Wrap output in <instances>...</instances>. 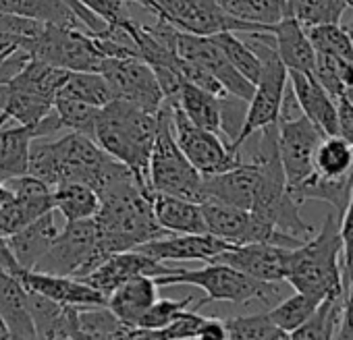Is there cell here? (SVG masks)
Listing matches in <instances>:
<instances>
[{
	"mask_svg": "<svg viewBox=\"0 0 353 340\" xmlns=\"http://www.w3.org/2000/svg\"><path fill=\"white\" fill-rule=\"evenodd\" d=\"M158 133V112L114 98L100 110L94 139L98 145L150 181V156Z\"/></svg>",
	"mask_w": 353,
	"mask_h": 340,
	"instance_id": "1",
	"label": "cell"
},
{
	"mask_svg": "<svg viewBox=\"0 0 353 340\" xmlns=\"http://www.w3.org/2000/svg\"><path fill=\"white\" fill-rule=\"evenodd\" d=\"M285 282L291 284L293 290L316 295L320 299L345 293L341 214L336 210L326 214L318 233L291 249Z\"/></svg>",
	"mask_w": 353,
	"mask_h": 340,
	"instance_id": "2",
	"label": "cell"
},
{
	"mask_svg": "<svg viewBox=\"0 0 353 340\" xmlns=\"http://www.w3.org/2000/svg\"><path fill=\"white\" fill-rule=\"evenodd\" d=\"M158 286H176V284H190L198 286L206 293L204 299L194 305L196 309L212 303V301H223V303H233V305H245L250 301H262L266 305H276L279 297V284L283 282H262L245 272L219 264V262H208L206 268L202 270H168L166 274H160L154 278Z\"/></svg>",
	"mask_w": 353,
	"mask_h": 340,
	"instance_id": "3",
	"label": "cell"
},
{
	"mask_svg": "<svg viewBox=\"0 0 353 340\" xmlns=\"http://www.w3.org/2000/svg\"><path fill=\"white\" fill-rule=\"evenodd\" d=\"M150 185L154 191L204 202V175L190 162L176 143L172 129V106L166 100L158 110V133L150 156Z\"/></svg>",
	"mask_w": 353,
	"mask_h": 340,
	"instance_id": "4",
	"label": "cell"
},
{
	"mask_svg": "<svg viewBox=\"0 0 353 340\" xmlns=\"http://www.w3.org/2000/svg\"><path fill=\"white\" fill-rule=\"evenodd\" d=\"M250 36H252V40H250L252 48L256 50V54L262 61V75H260L254 96L248 104L243 129L233 143V147H237V149H241V145L248 143L264 127L279 123L285 89L289 85V69L281 61V56L274 48V40L270 44L266 32H254Z\"/></svg>",
	"mask_w": 353,
	"mask_h": 340,
	"instance_id": "5",
	"label": "cell"
},
{
	"mask_svg": "<svg viewBox=\"0 0 353 340\" xmlns=\"http://www.w3.org/2000/svg\"><path fill=\"white\" fill-rule=\"evenodd\" d=\"M104 259L100 249V226L96 218L65 222L46 255L36 266L38 272L83 278Z\"/></svg>",
	"mask_w": 353,
	"mask_h": 340,
	"instance_id": "6",
	"label": "cell"
},
{
	"mask_svg": "<svg viewBox=\"0 0 353 340\" xmlns=\"http://www.w3.org/2000/svg\"><path fill=\"white\" fill-rule=\"evenodd\" d=\"M32 59L67 71H98L104 54L96 36L83 28L44 25V30L23 46Z\"/></svg>",
	"mask_w": 353,
	"mask_h": 340,
	"instance_id": "7",
	"label": "cell"
},
{
	"mask_svg": "<svg viewBox=\"0 0 353 340\" xmlns=\"http://www.w3.org/2000/svg\"><path fill=\"white\" fill-rule=\"evenodd\" d=\"M145 11L154 17L168 21L181 32L198 34V36H214L221 32H266L268 28L245 23L231 17L219 0H145Z\"/></svg>",
	"mask_w": 353,
	"mask_h": 340,
	"instance_id": "8",
	"label": "cell"
},
{
	"mask_svg": "<svg viewBox=\"0 0 353 340\" xmlns=\"http://www.w3.org/2000/svg\"><path fill=\"white\" fill-rule=\"evenodd\" d=\"M170 106L176 143H179L183 153L204 177L225 173V170H231L243 162L241 149L233 147V143L225 135L202 129L196 123H192L176 102H170Z\"/></svg>",
	"mask_w": 353,
	"mask_h": 340,
	"instance_id": "9",
	"label": "cell"
},
{
	"mask_svg": "<svg viewBox=\"0 0 353 340\" xmlns=\"http://www.w3.org/2000/svg\"><path fill=\"white\" fill-rule=\"evenodd\" d=\"M100 73L106 77L114 98L119 100L133 102L150 112H158L166 102L156 73L139 54L106 56Z\"/></svg>",
	"mask_w": 353,
	"mask_h": 340,
	"instance_id": "10",
	"label": "cell"
},
{
	"mask_svg": "<svg viewBox=\"0 0 353 340\" xmlns=\"http://www.w3.org/2000/svg\"><path fill=\"white\" fill-rule=\"evenodd\" d=\"M326 135L305 114L279 120V151L289 187H297L314 175V158Z\"/></svg>",
	"mask_w": 353,
	"mask_h": 340,
	"instance_id": "11",
	"label": "cell"
},
{
	"mask_svg": "<svg viewBox=\"0 0 353 340\" xmlns=\"http://www.w3.org/2000/svg\"><path fill=\"white\" fill-rule=\"evenodd\" d=\"M176 52H179V56L208 69L231 96L248 102L252 100L256 83H252L245 75H241L233 67V63L227 59V54L221 50V46L214 42L212 36H198L179 30V36H176Z\"/></svg>",
	"mask_w": 353,
	"mask_h": 340,
	"instance_id": "12",
	"label": "cell"
},
{
	"mask_svg": "<svg viewBox=\"0 0 353 340\" xmlns=\"http://www.w3.org/2000/svg\"><path fill=\"white\" fill-rule=\"evenodd\" d=\"M289 247L272 243H241L233 245L212 262L233 266L262 282H285L289 270Z\"/></svg>",
	"mask_w": 353,
	"mask_h": 340,
	"instance_id": "13",
	"label": "cell"
},
{
	"mask_svg": "<svg viewBox=\"0 0 353 340\" xmlns=\"http://www.w3.org/2000/svg\"><path fill=\"white\" fill-rule=\"evenodd\" d=\"M233 247V243L212 233H185V235H164L148 241L135 249L148 253L158 262H212L216 255Z\"/></svg>",
	"mask_w": 353,
	"mask_h": 340,
	"instance_id": "14",
	"label": "cell"
},
{
	"mask_svg": "<svg viewBox=\"0 0 353 340\" xmlns=\"http://www.w3.org/2000/svg\"><path fill=\"white\" fill-rule=\"evenodd\" d=\"M15 276L26 284L28 290L40 293L63 305H73L77 309L108 305L106 295H102L92 284L75 276L48 274V272H38V270H19Z\"/></svg>",
	"mask_w": 353,
	"mask_h": 340,
	"instance_id": "15",
	"label": "cell"
},
{
	"mask_svg": "<svg viewBox=\"0 0 353 340\" xmlns=\"http://www.w3.org/2000/svg\"><path fill=\"white\" fill-rule=\"evenodd\" d=\"M168 270L170 268H166L162 262L150 257L148 253H143L139 249H127V251L112 253L108 259H104L94 272H90L81 280L92 284L102 295L110 297L121 284H125L127 280H131L135 276L148 274V276L156 278L160 274H166Z\"/></svg>",
	"mask_w": 353,
	"mask_h": 340,
	"instance_id": "16",
	"label": "cell"
},
{
	"mask_svg": "<svg viewBox=\"0 0 353 340\" xmlns=\"http://www.w3.org/2000/svg\"><path fill=\"white\" fill-rule=\"evenodd\" d=\"M258 183H260V170L258 164L241 162L239 166L225 170V173L204 177V195L212 202H223L229 206H237L243 210H252L258 195Z\"/></svg>",
	"mask_w": 353,
	"mask_h": 340,
	"instance_id": "17",
	"label": "cell"
},
{
	"mask_svg": "<svg viewBox=\"0 0 353 340\" xmlns=\"http://www.w3.org/2000/svg\"><path fill=\"white\" fill-rule=\"evenodd\" d=\"M289 83L301 104L303 114L322 129L324 135H339V100H334L316 75L289 71Z\"/></svg>",
	"mask_w": 353,
	"mask_h": 340,
	"instance_id": "18",
	"label": "cell"
},
{
	"mask_svg": "<svg viewBox=\"0 0 353 340\" xmlns=\"http://www.w3.org/2000/svg\"><path fill=\"white\" fill-rule=\"evenodd\" d=\"M270 38L274 40V48L281 61L289 71L316 73V48L307 36V30L289 13L279 23L268 28Z\"/></svg>",
	"mask_w": 353,
	"mask_h": 340,
	"instance_id": "19",
	"label": "cell"
},
{
	"mask_svg": "<svg viewBox=\"0 0 353 340\" xmlns=\"http://www.w3.org/2000/svg\"><path fill=\"white\" fill-rule=\"evenodd\" d=\"M30 311L38 338H85L79 319L81 309L73 305H63L54 299L30 290Z\"/></svg>",
	"mask_w": 353,
	"mask_h": 340,
	"instance_id": "20",
	"label": "cell"
},
{
	"mask_svg": "<svg viewBox=\"0 0 353 340\" xmlns=\"http://www.w3.org/2000/svg\"><path fill=\"white\" fill-rule=\"evenodd\" d=\"M57 216H59V212L50 210L7 239L9 249H11L13 257L17 259V264L21 266V270H36L40 259L46 255V251L54 243L57 235L63 229V226H59Z\"/></svg>",
	"mask_w": 353,
	"mask_h": 340,
	"instance_id": "21",
	"label": "cell"
},
{
	"mask_svg": "<svg viewBox=\"0 0 353 340\" xmlns=\"http://www.w3.org/2000/svg\"><path fill=\"white\" fill-rule=\"evenodd\" d=\"M152 206H154V216L158 224L168 233H176V235L208 233L204 208L200 202L154 191Z\"/></svg>",
	"mask_w": 353,
	"mask_h": 340,
	"instance_id": "22",
	"label": "cell"
},
{
	"mask_svg": "<svg viewBox=\"0 0 353 340\" xmlns=\"http://www.w3.org/2000/svg\"><path fill=\"white\" fill-rule=\"evenodd\" d=\"M158 282L154 276L141 274L125 284H121L110 297L108 307L114 311V315L129 328H135L141 315L158 301Z\"/></svg>",
	"mask_w": 353,
	"mask_h": 340,
	"instance_id": "23",
	"label": "cell"
},
{
	"mask_svg": "<svg viewBox=\"0 0 353 340\" xmlns=\"http://www.w3.org/2000/svg\"><path fill=\"white\" fill-rule=\"evenodd\" d=\"M38 139L36 129L30 125H3L0 127V179L9 181L30 173L32 143Z\"/></svg>",
	"mask_w": 353,
	"mask_h": 340,
	"instance_id": "24",
	"label": "cell"
},
{
	"mask_svg": "<svg viewBox=\"0 0 353 340\" xmlns=\"http://www.w3.org/2000/svg\"><path fill=\"white\" fill-rule=\"evenodd\" d=\"M225 98L227 96H216L212 92H206L194 83L183 81L179 98L174 102L183 108L188 118L196 123L202 129L216 131L223 135V123H225Z\"/></svg>",
	"mask_w": 353,
	"mask_h": 340,
	"instance_id": "25",
	"label": "cell"
},
{
	"mask_svg": "<svg viewBox=\"0 0 353 340\" xmlns=\"http://www.w3.org/2000/svg\"><path fill=\"white\" fill-rule=\"evenodd\" d=\"M0 9L48 25L88 30L67 0H0Z\"/></svg>",
	"mask_w": 353,
	"mask_h": 340,
	"instance_id": "26",
	"label": "cell"
},
{
	"mask_svg": "<svg viewBox=\"0 0 353 340\" xmlns=\"http://www.w3.org/2000/svg\"><path fill=\"white\" fill-rule=\"evenodd\" d=\"M54 210L63 216L65 222L96 218L100 210V195L94 187L85 183H61L52 189Z\"/></svg>",
	"mask_w": 353,
	"mask_h": 340,
	"instance_id": "27",
	"label": "cell"
},
{
	"mask_svg": "<svg viewBox=\"0 0 353 340\" xmlns=\"http://www.w3.org/2000/svg\"><path fill=\"white\" fill-rule=\"evenodd\" d=\"M314 173L324 179H353V143L343 135H326L314 158Z\"/></svg>",
	"mask_w": 353,
	"mask_h": 340,
	"instance_id": "28",
	"label": "cell"
},
{
	"mask_svg": "<svg viewBox=\"0 0 353 340\" xmlns=\"http://www.w3.org/2000/svg\"><path fill=\"white\" fill-rule=\"evenodd\" d=\"M343 311H345V293L324 297L320 301L318 309L314 311V315L301 328H297L291 334V338H303V340H312V338H320V340L336 338L339 336L341 321H343Z\"/></svg>",
	"mask_w": 353,
	"mask_h": 340,
	"instance_id": "29",
	"label": "cell"
},
{
	"mask_svg": "<svg viewBox=\"0 0 353 340\" xmlns=\"http://www.w3.org/2000/svg\"><path fill=\"white\" fill-rule=\"evenodd\" d=\"M50 210H54L52 193L38 198H13L0 210V237L9 239Z\"/></svg>",
	"mask_w": 353,
	"mask_h": 340,
	"instance_id": "30",
	"label": "cell"
},
{
	"mask_svg": "<svg viewBox=\"0 0 353 340\" xmlns=\"http://www.w3.org/2000/svg\"><path fill=\"white\" fill-rule=\"evenodd\" d=\"M59 98L85 102L92 106H106L114 100V94L106 77L98 71H71L59 92Z\"/></svg>",
	"mask_w": 353,
	"mask_h": 340,
	"instance_id": "31",
	"label": "cell"
},
{
	"mask_svg": "<svg viewBox=\"0 0 353 340\" xmlns=\"http://www.w3.org/2000/svg\"><path fill=\"white\" fill-rule=\"evenodd\" d=\"M221 7L235 19L270 28L291 13L289 0H219Z\"/></svg>",
	"mask_w": 353,
	"mask_h": 340,
	"instance_id": "32",
	"label": "cell"
},
{
	"mask_svg": "<svg viewBox=\"0 0 353 340\" xmlns=\"http://www.w3.org/2000/svg\"><path fill=\"white\" fill-rule=\"evenodd\" d=\"M316 79L334 98H351L353 94V61L316 52Z\"/></svg>",
	"mask_w": 353,
	"mask_h": 340,
	"instance_id": "33",
	"label": "cell"
},
{
	"mask_svg": "<svg viewBox=\"0 0 353 340\" xmlns=\"http://www.w3.org/2000/svg\"><path fill=\"white\" fill-rule=\"evenodd\" d=\"M320 301L322 299L316 297V295H307V293L295 290L291 297H287V299L279 301L276 305H272L268 309V313L274 319V323L279 328H283L291 336L297 328H301L314 315V311L318 309Z\"/></svg>",
	"mask_w": 353,
	"mask_h": 340,
	"instance_id": "34",
	"label": "cell"
},
{
	"mask_svg": "<svg viewBox=\"0 0 353 340\" xmlns=\"http://www.w3.org/2000/svg\"><path fill=\"white\" fill-rule=\"evenodd\" d=\"M229 338L237 340H287L291 338L283 328L274 323L270 313H254V315H237L225 319Z\"/></svg>",
	"mask_w": 353,
	"mask_h": 340,
	"instance_id": "35",
	"label": "cell"
},
{
	"mask_svg": "<svg viewBox=\"0 0 353 340\" xmlns=\"http://www.w3.org/2000/svg\"><path fill=\"white\" fill-rule=\"evenodd\" d=\"M291 15L305 28L341 23L345 11L349 9V0H289Z\"/></svg>",
	"mask_w": 353,
	"mask_h": 340,
	"instance_id": "36",
	"label": "cell"
},
{
	"mask_svg": "<svg viewBox=\"0 0 353 340\" xmlns=\"http://www.w3.org/2000/svg\"><path fill=\"white\" fill-rule=\"evenodd\" d=\"M235 34L237 32H221V34H214L212 38L221 46V50L227 54V59L233 63V67L241 75H245L252 83H258L262 75V61L252 48V44L239 40Z\"/></svg>",
	"mask_w": 353,
	"mask_h": 340,
	"instance_id": "37",
	"label": "cell"
},
{
	"mask_svg": "<svg viewBox=\"0 0 353 340\" xmlns=\"http://www.w3.org/2000/svg\"><path fill=\"white\" fill-rule=\"evenodd\" d=\"M307 36L320 54L353 61V32L341 23H324L307 30Z\"/></svg>",
	"mask_w": 353,
	"mask_h": 340,
	"instance_id": "38",
	"label": "cell"
},
{
	"mask_svg": "<svg viewBox=\"0 0 353 340\" xmlns=\"http://www.w3.org/2000/svg\"><path fill=\"white\" fill-rule=\"evenodd\" d=\"M194 303V297L188 295L185 299H158L137 321L135 328H131L129 338H141L143 332H154V330H162L166 328L170 321H174L183 311L190 309V305Z\"/></svg>",
	"mask_w": 353,
	"mask_h": 340,
	"instance_id": "39",
	"label": "cell"
},
{
	"mask_svg": "<svg viewBox=\"0 0 353 340\" xmlns=\"http://www.w3.org/2000/svg\"><path fill=\"white\" fill-rule=\"evenodd\" d=\"M85 338H129L131 328L125 326L108 305L88 307L79 311Z\"/></svg>",
	"mask_w": 353,
	"mask_h": 340,
	"instance_id": "40",
	"label": "cell"
},
{
	"mask_svg": "<svg viewBox=\"0 0 353 340\" xmlns=\"http://www.w3.org/2000/svg\"><path fill=\"white\" fill-rule=\"evenodd\" d=\"M54 110H57V114H59V118L67 131L83 133V135H90L94 139L96 125H98L100 110H102L100 106H92V104L69 100V98H57Z\"/></svg>",
	"mask_w": 353,
	"mask_h": 340,
	"instance_id": "41",
	"label": "cell"
},
{
	"mask_svg": "<svg viewBox=\"0 0 353 340\" xmlns=\"http://www.w3.org/2000/svg\"><path fill=\"white\" fill-rule=\"evenodd\" d=\"M206 319L208 317L200 315L196 307H190L174 321H170L166 328L154 330V332H143L141 338H150V340H196L202 336V328H204Z\"/></svg>",
	"mask_w": 353,
	"mask_h": 340,
	"instance_id": "42",
	"label": "cell"
},
{
	"mask_svg": "<svg viewBox=\"0 0 353 340\" xmlns=\"http://www.w3.org/2000/svg\"><path fill=\"white\" fill-rule=\"evenodd\" d=\"M32 61V54L21 46H11L0 50V85L11 83Z\"/></svg>",
	"mask_w": 353,
	"mask_h": 340,
	"instance_id": "43",
	"label": "cell"
},
{
	"mask_svg": "<svg viewBox=\"0 0 353 340\" xmlns=\"http://www.w3.org/2000/svg\"><path fill=\"white\" fill-rule=\"evenodd\" d=\"M341 237H343V282L345 288L353 278V191L349 206L341 218Z\"/></svg>",
	"mask_w": 353,
	"mask_h": 340,
	"instance_id": "44",
	"label": "cell"
},
{
	"mask_svg": "<svg viewBox=\"0 0 353 340\" xmlns=\"http://www.w3.org/2000/svg\"><path fill=\"white\" fill-rule=\"evenodd\" d=\"M79 3L96 13L100 19H104L108 25H119L127 17L125 5L131 0H79Z\"/></svg>",
	"mask_w": 353,
	"mask_h": 340,
	"instance_id": "45",
	"label": "cell"
},
{
	"mask_svg": "<svg viewBox=\"0 0 353 340\" xmlns=\"http://www.w3.org/2000/svg\"><path fill=\"white\" fill-rule=\"evenodd\" d=\"M336 338L353 340V278L345 288V311H343V321H341Z\"/></svg>",
	"mask_w": 353,
	"mask_h": 340,
	"instance_id": "46",
	"label": "cell"
},
{
	"mask_svg": "<svg viewBox=\"0 0 353 340\" xmlns=\"http://www.w3.org/2000/svg\"><path fill=\"white\" fill-rule=\"evenodd\" d=\"M15 195H13V191H11V187L7 185V181H3L0 179V210H3L11 200H13Z\"/></svg>",
	"mask_w": 353,
	"mask_h": 340,
	"instance_id": "47",
	"label": "cell"
},
{
	"mask_svg": "<svg viewBox=\"0 0 353 340\" xmlns=\"http://www.w3.org/2000/svg\"><path fill=\"white\" fill-rule=\"evenodd\" d=\"M0 338H13L9 326H7V321L3 319V315H0Z\"/></svg>",
	"mask_w": 353,
	"mask_h": 340,
	"instance_id": "48",
	"label": "cell"
},
{
	"mask_svg": "<svg viewBox=\"0 0 353 340\" xmlns=\"http://www.w3.org/2000/svg\"><path fill=\"white\" fill-rule=\"evenodd\" d=\"M131 3H135V5H139V7H143V5H145V0H131Z\"/></svg>",
	"mask_w": 353,
	"mask_h": 340,
	"instance_id": "49",
	"label": "cell"
},
{
	"mask_svg": "<svg viewBox=\"0 0 353 340\" xmlns=\"http://www.w3.org/2000/svg\"><path fill=\"white\" fill-rule=\"evenodd\" d=\"M5 48H11V46H5L3 42H0V50H5Z\"/></svg>",
	"mask_w": 353,
	"mask_h": 340,
	"instance_id": "50",
	"label": "cell"
},
{
	"mask_svg": "<svg viewBox=\"0 0 353 340\" xmlns=\"http://www.w3.org/2000/svg\"><path fill=\"white\" fill-rule=\"evenodd\" d=\"M349 9L353 11V0H349Z\"/></svg>",
	"mask_w": 353,
	"mask_h": 340,
	"instance_id": "51",
	"label": "cell"
},
{
	"mask_svg": "<svg viewBox=\"0 0 353 340\" xmlns=\"http://www.w3.org/2000/svg\"><path fill=\"white\" fill-rule=\"evenodd\" d=\"M0 239H5V237H0Z\"/></svg>",
	"mask_w": 353,
	"mask_h": 340,
	"instance_id": "52",
	"label": "cell"
}]
</instances>
